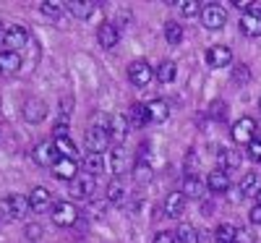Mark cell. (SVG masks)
I'll use <instances>...</instances> for the list:
<instances>
[{
  "label": "cell",
  "mask_w": 261,
  "mask_h": 243,
  "mask_svg": "<svg viewBox=\"0 0 261 243\" xmlns=\"http://www.w3.org/2000/svg\"><path fill=\"white\" fill-rule=\"evenodd\" d=\"M0 47H6V29L0 27Z\"/></svg>",
  "instance_id": "44"
},
{
  "label": "cell",
  "mask_w": 261,
  "mask_h": 243,
  "mask_svg": "<svg viewBox=\"0 0 261 243\" xmlns=\"http://www.w3.org/2000/svg\"><path fill=\"white\" fill-rule=\"evenodd\" d=\"M27 42H29V32L24 27H8L6 29V47L11 53H18L21 47H27Z\"/></svg>",
  "instance_id": "14"
},
{
  "label": "cell",
  "mask_w": 261,
  "mask_h": 243,
  "mask_svg": "<svg viewBox=\"0 0 261 243\" xmlns=\"http://www.w3.org/2000/svg\"><path fill=\"white\" fill-rule=\"evenodd\" d=\"M157 79L162 81V84H170V81H175V76H178V65L172 63V60H162L160 65H157Z\"/></svg>",
  "instance_id": "28"
},
{
  "label": "cell",
  "mask_w": 261,
  "mask_h": 243,
  "mask_svg": "<svg viewBox=\"0 0 261 243\" xmlns=\"http://www.w3.org/2000/svg\"><path fill=\"white\" fill-rule=\"evenodd\" d=\"M235 243H253L251 230H246V228H238V233H235Z\"/></svg>",
  "instance_id": "38"
},
{
  "label": "cell",
  "mask_w": 261,
  "mask_h": 243,
  "mask_svg": "<svg viewBox=\"0 0 261 243\" xmlns=\"http://www.w3.org/2000/svg\"><path fill=\"white\" fill-rule=\"evenodd\" d=\"M248 217H251V223H253V225H261V204H256V207L248 212Z\"/></svg>",
  "instance_id": "42"
},
{
  "label": "cell",
  "mask_w": 261,
  "mask_h": 243,
  "mask_svg": "<svg viewBox=\"0 0 261 243\" xmlns=\"http://www.w3.org/2000/svg\"><path fill=\"white\" fill-rule=\"evenodd\" d=\"M256 204H261V191H258V196H256Z\"/></svg>",
  "instance_id": "45"
},
{
  "label": "cell",
  "mask_w": 261,
  "mask_h": 243,
  "mask_svg": "<svg viewBox=\"0 0 261 243\" xmlns=\"http://www.w3.org/2000/svg\"><path fill=\"white\" fill-rule=\"evenodd\" d=\"M261 183H258V175L256 173H246L243 181H241V196H258Z\"/></svg>",
  "instance_id": "27"
},
{
  "label": "cell",
  "mask_w": 261,
  "mask_h": 243,
  "mask_svg": "<svg viewBox=\"0 0 261 243\" xmlns=\"http://www.w3.org/2000/svg\"><path fill=\"white\" fill-rule=\"evenodd\" d=\"M151 243H178V235L170 233V230H162V233L154 235V240H151Z\"/></svg>",
  "instance_id": "37"
},
{
  "label": "cell",
  "mask_w": 261,
  "mask_h": 243,
  "mask_svg": "<svg viewBox=\"0 0 261 243\" xmlns=\"http://www.w3.org/2000/svg\"><path fill=\"white\" fill-rule=\"evenodd\" d=\"M248 157H251L253 162H261V139H253V141L248 144Z\"/></svg>",
  "instance_id": "36"
},
{
  "label": "cell",
  "mask_w": 261,
  "mask_h": 243,
  "mask_svg": "<svg viewBox=\"0 0 261 243\" xmlns=\"http://www.w3.org/2000/svg\"><path fill=\"white\" fill-rule=\"evenodd\" d=\"M128 123H130V128H144L149 123V107L141 102L130 105L128 107Z\"/></svg>",
  "instance_id": "20"
},
{
  "label": "cell",
  "mask_w": 261,
  "mask_h": 243,
  "mask_svg": "<svg viewBox=\"0 0 261 243\" xmlns=\"http://www.w3.org/2000/svg\"><path fill=\"white\" fill-rule=\"evenodd\" d=\"M84 167H86V173H89V175H94V178H97L99 173H105V157H102V154H94V152H86Z\"/></svg>",
  "instance_id": "25"
},
{
  "label": "cell",
  "mask_w": 261,
  "mask_h": 243,
  "mask_svg": "<svg viewBox=\"0 0 261 243\" xmlns=\"http://www.w3.org/2000/svg\"><path fill=\"white\" fill-rule=\"evenodd\" d=\"M65 6H68V13H73L81 21L94 16V3H89V0H71V3H65Z\"/></svg>",
  "instance_id": "23"
},
{
  "label": "cell",
  "mask_w": 261,
  "mask_h": 243,
  "mask_svg": "<svg viewBox=\"0 0 261 243\" xmlns=\"http://www.w3.org/2000/svg\"><path fill=\"white\" fill-rule=\"evenodd\" d=\"M180 13L183 16H188V18H193V16H199V3L196 0H180Z\"/></svg>",
  "instance_id": "35"
},
{
  "label": "cell",
  "mask_w": 261,
  "mask_h": 243,
  "mask_svg": "<svg viewBox=\"0 0 261 243\" xmlns=\"http://www.w3.org/2000/svg\"><path fill=\"white\" fill-rule=\"evenodd\" d=\"M97 42H99V47H105V50L115 47L120 42V29L113 24V21H105V24L97 29Z\"/></svg>",
  "instance_id": "10"
},
{
  "label": "cell",
  "mask_w": 261,
  "mask_h": 243,
  "mask_svg": "<svg viewBox=\"0 0 261 243\" xmlns=\"http://www.w3.org/2000/svg\"><path fill=\"white\" fill-rule=\"evenodd\" d=\"M165 39L170 42V45H180V39H183V27L178 24V21H167V24H165Z\"/></svg>",
  "instance_id": "29"
},
{
  "label": "cell",
  "mask_w": 261,
  "mask_h": 243,
  "mask_svg": "<svg viewBox=\"0 0 261 243\" xmlns=\"http://www.w3.org/2000/svg\"><path fill=\"white\" fill-rule=\"evenodd\" d=\"M258 110H261V100H258Z\"/></svg>",
  "instance_id": "46"
},
{
  "label": "cell",
  "mask_w": 261,
  "mask_h": 243,
  "mask_svg": "<svg viewBox=\"0 0 261 243\" xmlns=\"http://www.w3.org/2000/svg\"><path fill=\"white\" fill-rule=\"evenodd\" d=\"M50 204H53V193H50L47 188L37 186V188L29 193V207H32L34 212H47Z\"/></svg>",
  "instance_id": "18"
},
{
  "label": "cell",
  "mask_w": 261,
  "mask_h": 243,
  "mask_svg": "<svg viewBox=\"0 0 261 243\" xmlns=\"http://www.w3.org/2000/svg\"><path fill=\"white\" fill-rule=\"evenodd\" d=\"M27 238H29V240L42 238V228H39V225H34V223H32V225H27Z\"/></svg>",
  "instance_id": "40"
},
{
  "label": "cell",
  "mask_w": 261,
  "mask_h": 243,
  "mask_svg": "<svg viewBox=\"0 0 261 243\" xmlns=\"http://www.w3.org/2000/svg\"><path fill=\"white\" fill-rule=\"evenodd\" d=\"M107 147H110V131H107V128L92 126L89 131H86V152L102 154Z\"/></svg>",
  "instance_id": "3"
},
{
  "label": "cell",
  "mask_w": 261,
  "mask_h": 243,
  "mask_svg": "<svg viewBox=\"0 0 261 243\" xmlns=\"http://www.w3.org/2000/svg\"><path fill=\"white\" fill-rule=\"evenodd\" d=\"M183 196H193V199L201 196V181L196 178V175H186V181H183Z\"/></svg>",
  "instance_id": "33"
},
{
  "label": "cell",
  "mask_w": 261,
  "mask_h": 243,
  "mask_svg": "<svg viewBox=\"0 0 261 243\" xmlns=\"http://www.w3.org/2000/svg\"><path fill=\"white\" fill-rule=\"evenodd\" d=\"M45 115H47V105H45V102H42V100H27V105H24V118H27L29 123H39Z\"/></svg>",
  "instance_id": "21"
},
{
  "label": "cell",
  "mask_w": 261,
  "mask_h": 243,
  "mask_svg": "<svg viewBox=\"0 0 261 243\" xmlns=\"http://www.w3.org/2000/svg\"><path fill=\"white\" fill-rule=\"evenodd\" d=\"M175 235H178V243H199V233H196V228L188 225V223H183L175 230Z\"/></svg>",
  "instance_id": "32"
},
{
  "label": "cell",
  "mask_w": 261,
  "mask_h": 243,
  "mask_svg": "<svg viewBox=\"0 0 261 243\" xmlns=\"http://www.w3.org/2000/svg\"><path fill=\"white\" fill-rule=\"evenodd\" d=\"M183 209H186V196H183V191H172V193H167V199H165V217H180L183 214Z\"/></svg>",
  "instance_id": "16"
},
{
  "label": "cell",
  "mask_w": 261,
  "mask_h": 243,
  "mask_svg": "<svg viewBox=\"0 0 261 243\" xmlns=\"http://www.w3.org/2000/svg\"><path fill=\"white\" fill-rule=\"evenodd\" d=\"M32 157H34V162L37 165H42V167H53L58 160H60V154H58V149H55V144H37L34 147V152H32Z\"/></svg>",
  "instance_id": "11"
},
{
  "label": "cell",
  "mask_w": 261,
  "mask_h": 243,
  "mask_svg": "<svg viewBox=\"0 0 261 243\" xmlns=\"http://www.w3.org/2000/svg\"><path fill=\"white\" fill-rule=\"evenodd\" d=\"M76 220H79L76 204H71V202H58V204L53 207V223H55L58 228H71V225H76Z\"/></svg>",
  "instance_id": "2"
},
{
  "label": "cell",
  "mask_w": 261,
  "mask_h": 243,
  "mask_svg": "<svg viewBox=\"0 0 261 243\" xmlns=\"http://www.w3.org/2000/svg\"><path fill=\"white\" fill-rule=\"evenodd\" d=\"M0 207H3V212H6L11 220H24L27 212L32 209V207H29V199H27V196H21V193H11V196H6Z\"/></svg>",
  "instance_id": "1"
},
{
  "label": "cell",
  "mask_w": 261,
  "mask_h": 243,
  "mask_svg": "<svg viewBox=\"0 0 261 243\" xmlns=\"http://www.w3.org/2000/svg\"><path fill=\"white\" fill-rule=\"evenodd\" d=\"M206 186H209V191L212 193H225L227 188H230V175H227V170H212L209 173V178H206Z\"/></svg>",
  "instance_id": "17"
},
{
  "label": "cell",
  "mask_w": 261,
  "mask_h": 243,
  "mask_svg": "<svg viewBox=\"0 0 261 243\" xmlns=\"http://www.w3.org/2000/svg\"><path fill=\"white\" fill-rule=\"evenodd\" d=\"M125 193H128V188H125V183L123 181H113L110 186H107V202L110 204H123L125 202Z\"/></svg>",
  "instance_id": "26"
},
{
  "label": "cell",
  "mask_w": 261,
  "mask_h": 243,
  "mask_svg": "<svg viewBox=\"0 0 261 243\" xmlns=\"http://www.w3.org/2000/svg\"><path fill=\"white\" fill-rule=\"evenodd\" d=\"M241 152L235 149H220V170H235L241 167Z\"/></svg>",
  "instance_id": "24"
},
{
  "label": "cell",
  "mask_w": 261,
  "mask_h": 243,
  "mask_svg": "<svg viewBox=\"0 0 261 243\" xmlns=\"http://www.w3.org/2000/svg\"><path fill=\"white\" fill-rule=\"evenodd\" d=\"M201 18H204V27L217 32V29H222L225 27V21H227V13L222 6H217V3H209L204 11H201Z\"/></svg>",
  "instance_id": "6"
},
{
  "label": "cell",
  "mask_w": 261,
  "mask_h": 243,
  "mask_svg": "<svg viewBox=\"0 0 261 243\" xmlns=\"http://www.w3.org/2000/svg\"><path fill=\"white\" fill-rule=\"evenodd\" d=\"M79 165H76V160H68V157H60L55 165H53V175H55V178L58 181H76L79 178Z\"/></svg>",
  "instance_id": "12"
},
{
  "label": "cell",
  "mask_w": 261,
  "mask_h": 243,
  "mask_svg": "<svg viewBox=\"0 0 261 243\" xmlns=\"http://www.w3.org/2000/svg\"><path fill=\"white\" fill-rule=\"evenodd\" d=\"M63 11H68V6L60 3V0H45V3H42V13L50 16V18H58Z\"/></svg>",
  "instance_id": "34"
},
{
  "label": "cell",
  "mask_w": 261,
  "mask_h": 243,
  "mask_svg": "<svg viewBox=\"0 0 261 243\" xmlns=\"http://www.w3.org/2000/svg\"><path fill=\"white\" fill-rule=\"evenodd\" d=\"M128 131H130V123H128V115H120V113H115V115H110V139L120 147L123 141H125V136H128Z\"/></svg>",
  "instance_id": "13"
},
{
  "label": "cell",
  "mask_w": 261,
  "mask_h": 243,
  "mask_svg": "<svg viewBox=\"0 0 261 243\" xmlns=\"http://www.w3.org/2000/svg\"><path fill=\"white\" fill-rule=\"evenodd\" d=\"M232 79H235V81H248V79H251L248 65H238V68L232 71Z\"/></svg>",
  "instance_id": "39"
},
{
  "label": "cell",
  "mask_w": 261,
  "mask_h": 243,
  "mask_svg": "<svg viewBox=\"0 0 261 243\" xmlns=\"http://www.w3.org/2000/svg\"><path fill=\"white\" fill-rule=\"evenodd\" d=\"M94 188H97V178H94V175H89V173L79 175V178L71 183V193H73V199H92Z\"/></svg>",
  "instance_id": "8"
},
{
  "label": "cell",
  "mask_w": 261,
  "mask_h": 243,
  "mask_svg": "<svg viewBox=\"0 0 261 243\" xmlns=\"http://www.w3.org/2000/svg\"><path fill=\"white\" fill-rule=\"evenodd\" d=\"M151 76H154V71H151V65L146 60H134L128 65V79L134 86H139V89L151 81Z\"/></svg>",
  "instance_id": "5"
},
{
  "label": "cell",
  "mask_w": 261,
  "mask_h": 243,
  "mask_svg": "<svg viewBox=\"0 0 261 243\" xmlns=\"http://www.w3.org/2000/svg\"><path fill=\"white\" fill-rule=\"evenodd\" d=\"M146 107H149V120L151 123H165L170 118V105L165 100H151Z\"/></svg>",
  "instance_id": "22"
},
{
  "label": "cell",
  "mask_w": 261,
  "mask_h": 243,
  "mask_svg": "<svg viewBox=\"0 0 261 243\" xmlns=\"http://www.w3.org/2000/svg\"><path fill=\"white\" fill-rule=\"evenodd\" d=\"M206 63L212 65V68H225V65H230V63H232L230 47H225V45L209 47V50H206Z\"/></svg>",
  "instance_id": "15"
},
{
  "label": "cell",
  "mask_w": 261,
  "mask_h": 243,
  "mask_svg": "<svg viewBox=\"0 0 261 243\" xmlns=\"http://www.w3.org/2000/svg\"><path fill=\"white\" fill-rule=\"evenodd\" d=\"M232 139L238 144H251L256 139V120L253 118H241V120H235L232 126Z\"/></svg>",
  "instance_id": "7"
},
{
  "label": "cell",
  "mask_w": 261,
  "mask_h": 243,
  "mask_svg": "<svg viewBox=\"0 0 261 243\" xmlns=\"http://www.w3.org/2000/svg\"><path fill=\"white\" fill-rule=\"evenodd\" d=\"M241 32L246 37H261V3H253L243 18H241Z\"/></svg>",
  "instance_id": "4"
},
{
  "label": "cell",
  "mask_w": 261,
  "mask_h": 243,
  "mask_svg": "<svg viewBox=\"0 0 261 243\" xmlns=\"http://www.w3.org/2000/svg\"><path fill=\"white\" fill-rule=\"evenodd\" d=\"M136 173H139V175H136L139 181H149V167H146V165H139Z\"/></svg>",
  "instance_id": "43"
},
{
  "label": "cell",
  "mask_w": 261,
  "mask_h": 243,
  "mask_svg": "<svg viewBox=\"0 0 261 243\" xmlns=\"http://www.w3.org/2000/svg\"><path fill=\"white\" fill-rule=\"evenodd\" d=\"M128 170H130V154L123 147L110 149V173L115 175V178H120V175H125Z\"/></svg>",
  "instance_id": "9"
},
{
  "label": "cell",
  "mask_w": 261,
  "mask_h": 243,
  "mask_svg": "<svg viewBox=\"0 0 261 243\" xmlns=\"http://www.w3.org/2000/svg\"><path fill=\"white\" fill-rule=\"evenodd\" d=\"M55 149H58L60 157H68V160H73V157H76V144H73L68 136H60V139H55Z\"/></svg>",
  "instance_id": "30"
},
{
  "label": "cell",
  "mask_w": 261,
  "mask_h": 243,
  "mask_svg": "<svg viewBox=\"0 0 261 243\" xmlns=\"http://www.w3.org/2000/svg\"><path fill=\"white\" fill-rule=\"evenodd\" d=\"M18 68H21V55L18 53H11V50L0 53V74L13 76V74H18Z\"/></svg>",
  "instance_id": "19"
},
{
  "label": "cell",
  "mask_w": 261,
  "mask_h": 243,
  "mask_svg": "<svg viewBox=\"0 0 261 243\" xmlns=\"http://www.w3.org/2000/svg\"><path fill=\"white\" fill-rule=\"evenodd\" d=\"M235 233H238V228H232L230 223H225V225H220L214 230V240L217 243H235Z\"/></svg>",
  "instance_id": "31"
},
{
  "label": "cell",
  "mask_w": 261,
  "mask_h": 243,
  "mask_svg": "<svg viewBox=\"0 0 261 243\" xmlns=\"http://www.w3.org/2000/svg\"><path fill=\"white\" fill-rule=\"evenodd\" d=\"M212 115L214 118H225V102H212Z\"/></svg>",
  "instance_id": "41"
}]
</instances>
